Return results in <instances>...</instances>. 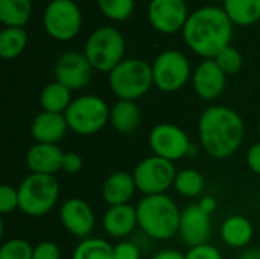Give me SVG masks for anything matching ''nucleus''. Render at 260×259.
<instances>
[{"mask_svg": "<svg viewBox=\"0 0 260 259\" xmlns=\"http://www.w3.org/2000/svg\"><path fill=\"white\" fill-rule=\"evenodd\" d=\"M190 76L189 60L178 50L161 52L152 64L154 85L166 93L178 92Z\"/></svg>", "mask_w": 260, "mask_h": 259, "instance_id": "10", "label": "nucleus"}, {"mask_svg": "<svg viewBox=\"0 0 260 259\" xmlns=\"http://www.w3.org/2000/svg\"><path fill=\"white\" fill-rule=\"evenodd\" d=\"M136 209L139 227L149 238L168 241L178 234L181 211L169 195H145Z\"/></svg>", "mask_w": 260, "mask_h": 259, "instance_id": "3", "label": "nucleus"}, {"mask_svg": "<svg viewBox=\"0 0 260 259\" xmlns=\"http://www.w3.org/2000/svg\"><path fill=\"white\" fill-rule=\"evenodd\" d=\"M67 130L69 125L66 116L59 113L40 111L30 124V136L35 143L58 145V142L66 136Z\"/></svg>", "mask_w": 260, "mask_h": 259, "instance_id": "18", "label": "nucleus"}, {"mask_svg": "<svg viewBox=\"0 0 260 259\" xmlns=\"http://www.w3.org/2000/svg\"><path fill=\"white\" fill-rule=\"evenodd\" d=\"M224 11L239 26H251L260 20V0H224Z\"/></svg>", "mask_w": 260, "mask_h": 259, "instance_id": "24", "label": "nucleus"}, {"mask_svg": "<svg viewBox=\"0 0 260 259\" xmlns=\"http://www.w3.org/2000/svg\"><path fill=\"white\" fill-rule=\"evenodd\" d=\"M247 165L248 168L260 176V142L251 145V148L247 153Z\"/></svg>", "mask_w": 260, "mask_h": 259, "instance_id": "37", "label": "nucleus"}, {"mask_svg": "<svg viewBox=\"0 0 260 259\" xmlns=\"http://www.w3.org/2000/svg\"><path fill=\"white\" fill-rule=\"evenodd\" d=\"M186 259H222V255L215 246L206 243L201 246L190 247L186 253Z\"/></svg>", "mask_w": 260, "mask_h": 259, "instance_id": "34", "label": "nucleus"}, {"mask_svg": "<svg viewBox=\"0 0 260 259\" xmlns=\"http://www.w3.org/2000/svg\"><path fill=\"white\" fill-rule=\"evenodd\" d=\"M183 35L193 52L206 60H213L224 47L230 46L233 23L224 9L204 6L189 15Z\"/></svg>", "mask_w": 260, "mask_h": 259, "instance_id": "2", "label": "nucleus"}, {"mask_svg": "<svg viewBox=\"0 0 260 259\" xmlns=\"http://www.w3.org/2000/svg\"><path fill=\"white\" fill-rule=\"evenodd\" d=\"M210 232H212L210 215L204 212L198 205H190L181 211L178 235L187 246L195 247V246L206 244L207 240L210 238Z\"/></svg>", "mask_w": 260, "mask_h": 259, "instance_id": "15", "label": "nucleus"}, {"mask_svg": "<svg viewBox=\"0 0 260 259\" xmlns=\"http://www.w3.org/2000/svg\"><path fill=\"white\" fill-rule=\"evenodd\" d=\"M18 209L29 217H43L49 214L59 198V185L55 176L29 174L20 183Z\"/></svg>", "mask_w": 260, "mask_h": 259, "instance_id": "4", "label": "nucleus"}, {"mask_svg": "<svg viewBox=\"0 0 260 259\" xmlns=\"http://www.w3.org/2000/svg\"><path fill=\"white\" fill-rule=\"evenodd\" d=\"M84 166V160L78 153H64L62 171L67 174H78Z\"/></svg>", "mask_w": 260, "mask_h": 259, "instance_id": "36", "label": "nucleus"}, {"mask_svg": "<svg viewBox=\"0 0 260 259\" xmlns=\"http://www.w3.org/2000/svg\"><path fill=\"white\" fill-rule=\"evenodd\" d=\"M257 131H259V136H260V121H259V125H257Z\"/></svg>", "mask_w": 260, "mask_h": 259, "instance_id": "42", "label": "nucleus"}, {"mask_svg": "<svg viewBox=\"0 0 260 259\" xmlns=\"http://www.w3.org/2000/svg\"><path fill=\"white\" fill-rule=\"evenodd\" d=\"M110 87L123 101H136L148 93L154 84L152 66L143 60H123L110 72Z\"/></svg>", "mask_w": 260, "mask_h": 259, "instance_id": "5", "label": "nucleus"}, {"mask_svg": "<svg viewBox=\"0 0 260 259\" xmlns=\"http://www.w3.org/2000/svg\"><path fill=\"white\" fill-rule=\"evenodd\" d=\"M204 185H206L204 177L198 169L184 168L181 171H177L174 188L180 195L187 197V198L198 197L204 191Z\"/></svg>", "mask_w": 260, "mask_h": 259, "instance_id": "27", "label": "nucleus"}, {"mask_svg": "<svg viewBox=\"0 0 260 259\" xmlns=\"http://www.w3.org/2000/svg\"><path fill=\"white\" fill-rule=\"evenodd\" d=\"M152 259H186V255H183L178 250L165 249V250H160L158 253H155Z\"/></svg>", "mask_w": 260, "mask_h": 259, "instance_id": "39", "label": "nucleus"}, {"mask_svg": "<svg viewBox=\"0 0 260 259\" xmlns=\"http://www.w3.org/2000/svg\"><path fill=\"white\" fill-rule=\"evenodd\" d=\"M104 231L113 238H123L133 234V231L139 226L137 221V209L128 205L110 206L102 218Z\"/></svg>", "mask_w": 260, "mask_h": 259, "instance_id": "19", "label": "nucleus"}, {"mask_svg": "<svg viewBox=\"0 0 260 259\" xmlns=\"http://www.w3.org/2000/svg\"><path fill=\"white\" fill-rule=\"evenodd\" d=\"M134 0H98V6L105 17L114 21H123L134 12Z\"/></svg>", "mask_w": 260, "mask_h": 259, "instance_id": "29", "label": "nucleus"}, {"mask_svg": "<svg viewBox=\"0 0 260 259\" xmlns=\"http://www.w3.org/2000/svg\"><path fill=\"white\" fill-rule=\"evenodd\" d=\"M148 142L154 156H158L171 162L187 157L192 145L184 130L168 122L155 125L149 133Z\"/></svg>", "mask_w": 260, "mask_h": 259, "instance_id": "11", "label": "nucleus"}, {"mask_svg": "<svg viewBox=\"0 0 260 259\" xmlns=\"http://www.w3.org/2000/svg\"><path fill=\"white\" fill-rule=\"evenodd\" d=\"M32 259H61V250L52 241H41L34 247Z\"/></svg>", "mask_w": 260, "mask_h": 259, "instance_id": "35", "label": "nucleus"}, {"mask_svg": "<svg viewBox=\"0 0 260 259\" xmlns=\"http://www.w3.org/2000/svg\"><path fill=\"white\" fill-rule=\"evenodd\" d=\"M140 249L131 241H120L113 246V259H140Z\"/></svg>", "mask_w": 260, "mask_h": 259, "instance_id": "33", "label": "nucleus"}, {"mask_svg": "<svg viewBox=\"0 0 260 259\" xmlns=\"http://www.w3.org/2000/svg\"><path fill=\"white\" fill-rule=\"evenodd\" d=\"M91 69L85 53L66 52L55 63V78L67 89L79 90L88 84Z\"/></svg>", "mask_w": 260, "mask_h": 259, "instance_id": "13", "label": "nucleus"}, {"mask_svg": "<svg viewBox=\"0 0 260 259\" xmlns=\"http://www.w3.org/2000/svg\"><path fill=\"white\" fill-rule=\"evenodd\" d=\"M72 259H113V246L102 238H85L73 250Z\"/></svg>", "mask_w": 260, "mask_h": 259, "instance_id": "28", "label": "nucleus"}, {"mask_svg": "<svg viewBox=\"0 0 260 259\" xmlns=\"http://www.w3.org/2000/svg\"><path fill=\"white\" fill-rule=\"evenodd\" d=\"M198 134L204 151L216 160H224L232 157L244 142V119L230 107L212 105L200 118Z\"/></svg>", "mask_w": 260, "mask_h": 259, "instance_id": "1", "label": "nucleus"}, {"mask_svg": "<svg viewBox=\"0 0 260 259\" xmlns=\"http://www.w3.org/2000/svg\"><path fill=\"white\" fill-rule=\"evenodd\" d=\"M84 53L93 69L110 73L123 61L125 40L114 27H99L88 37Z\"/></svg>", "mask_w": 260, "mask_h": 259, "instance_id": "6", "label": "nucleus"}, {"mask_svg": "<svg viewBox=\"0 0 260 259\" xmlns=\"http://www.w3.org/2000/svg\"><path fill=\"white\" fill-rule=\"evenodd\" d=\"M148 15L151 24L161 34H175L184 29L189 18L184 0H151Z\"/></svg>", "mask_w": 260, "mask_h": 259, "instance_id": "12", "label": "nucleus"}, {"mask_svg": "<svg viewBox=\"0 0 260 259\" xmlns=\"http://www.w3.org/2000/svg\"><path fill=\"white\" fill-rule=\"evenodd\" d=\"M198 153V150H197V145H190V150H189V156H193V154H197Z\"/></svg>", "mask_w": 260, "mask_h": 259, "instance_id": "41", "label": "nucleus"}, {"mask_svg": "<svg viewBox=\"0 0 260 259\" xmlns=\"http://www.w3.org/2000/svg\"><path fill=\"white\" fill-rule=\"evenodd\" d=\"M27 44V34L23 27H5L0 32V56L3 60H14L24 50Z\"/></svg>", "mask_w": 260, "mask_h": 259, "instance_id": "26", "label": "nucleus"}, {"mask_svg": "<svg viewBox=\"0 0 260 259\" xmlns=\"http://www.w3.org/2000/svg\"><path fill=\"white\" fill-rule=\"evenodd\" d=\"M213 60L216 61V64L221 67V70L225 75H236L238 72H241L244 66V58L241 52L232 46L224 47Z\"/></svg>", "mask_w": 260, "mask_h": 259, "instance_id": "30", "label": "nucleus"}, {"mask_svg": "<svg viewBox=\"0 0 260 259\" xmlns=\"http://www.w3.org/2000/svg\"><path fill=\"white\" fill-rule=\"evenodd\" d=\"M254 227L251 221L244 215H232L224 220L221 226L222 241L233 249L247 247L253 240Z\"/></svg>", "mask_w": 260, "mask_h": 259, "instance_id": "21", "label": "nucleus"}, {"mask_svg": "<svg viewBox=\"0 0 260 259\" xmlns=\"http://www.w3.org/2000/svg\"><path fill=\"white\" fill-rule=\"evenodd\" d=\"M142 122L140 108L136 101L119 99L110 111V124L113 128L122 134H129L139 128Z\"/></svg>", "mask_w": 260, "mask_h": 259, "instance_id": "22", "label": "nucleus"}, {"mask_svg": "<svg viewBox=\"0 0 260 259\" xmlns=\"http://www.w3.org/2000/svg\"><path fill=\"white\" fill-rule=\"evenodd\" d=\"M32 12L30 0H0V20L6 27H23Z\"/></svg>", "mask_w": 260, "mask_h": 259, "instance_id": "25", "label": "nucleus"}, {"mask_svg": "<svg viewBox=\"0 0 260 259\" xmlns=\"http://www.w3.org/2000/svg\"><path fill=\"white\" fill-rule=\"evenodd\" d=\"M59 220L66 231L79 238H87L94 229V212L82 198H69L61 205Z\"/></svg>", "mask_w": 260, "mask_h": 259, "instance_id": "14", "label": "nucleus"}, {"mask_svg": "<svg viewBox=\"0 0 260 259\" xmlns=\"http://www.w3.org/2000/svg\"><path fill=\"white\" fill-rule=\"evenodd\" d=\"M198 206H200L204 212H207L209 215H212V214L215 212L216 206H218V202H216V198H215V197L207 195V197H203V198L200 200Z\"/></svg>", "mask_w": 260, "mask_h": 259, "instance_id": "38", "label": "nucleus"}, {"mask_svg": "<svg viewBox=\"0 0 260 259\" xmlns=\"http://www.w3.org/2000/svg\"><path fill=\"white\" fill-rule=\"evenodd\" d=\"M34 247L20 238L8 240L0 247V259H32Z\"/></svg>", "mask_w": 260, "mask_h": 259, "instance_id": "31", "label": "nucleus"}, {"mask_svg": "<svg viewBox=\"0 0 260 259\" xmlns=\"http://www.w3.org/2000/svg\"><path fill=\"white\" fill-rule=\"evenodd\" d=\"M175 176L177 169L174 162L158 156H151L140 160L133 171L136 186L145 195L166 194V191L174 186Z\"/></svg>", "mask_w": 260, "mask_h": 259, "instance_id": "8", "label": "nucleus"}, {"mask_svg": "<svg viewBox=\"0 0 260 259\" xmlns=\"http://www.w3.org/2000/svg\"><path fill=\"white\" fill-rule=\"evenodd\" d=\"M64 153L53 143H35L26 153V165L32 174L55 176L62 169Z\"/></svg>", "mask_w": 260, "mask_h": 259, "instance_id": "17", "label": "nucleus"}, {"mask_svg": "<svg viewBox=\"0 0 260 259\" xmlns=\"http://www.w3.org/2000/svg\"><path fill=\"white\" fill-rule=\"evenodd\" d=\"M225 73L215 60H204L195 70L193 89L195 93L206 101L219 98L225 89Z\"/></svg>", "mask_w": 260, "mask_h": 259, "instance_id": "16", "label": "nucleus"}, {"mask_svg": "<svg viewBox=\"0 0 260 259\" xmlns=\"http://www.w3.org/2000/svg\"><path fill=\"white\" fill-rule=\"evenodd\" d=\"M137 186L131 172L116 171L113 172L102 186V197L110 206L128 205V202L134 197Z\"/></svg>", "mask_w": 260, "mask_h": 259, "instance_id": "20", "label": "nucleus"}, {"mask_svg": "<svg viewBox=\"0 0 260 259\" xmlns=\"http://www.w3.org/2000/svg\"><path fill=\"white\" fill-rule=\"evenodd\" d=\"M239 259H260V249H247Z\"/></svg>", "mask_w": 260, "mask_h": 259, "instance_id": "40", "label": "nucleus"}, {"mask_svg": "<svg viewBox=\"0 0 260 259\" xmlns=\"http://www.w3.org/2000/svg\"><path fill=\"white\" fill-rule=\"evenodd\" d=\"M40 104L43 107V111L64 114L72 104V90L58 81L50 82L41 90Z\"/></svg>", "mask_w": 260, "mask_h": 259, "instance_id": "23", "label": "nucleus"}, {"mask_svg": "<svg viewBox=\"0 0 260 259\" xmlns=\"http://www.w3.org/2000/svg\"><path fill=\"white\" fill-rule=\"evenodd\" d=\"M108 104L94 95L79 96L72 101L64 113L69 128L81 136H90L101 131L110 121Z\"/></svg>", "mask_w": 260, "mask_h": 259, "instance_id": "7", "label": "nucleus"}, {"mask_svg": "<svg viewBox=\"0 0 260 259\" xmlns=\"http://www.w3.org/2000/svg\"><path fill=\"white\" fill-rule=\"evenodd\" d=\"M43 23L52 38L67 41L78 35L82 15L73 0H52L44 9Z\"/></svg>", "mask_w": 260, "mask_h": 259, "instance_id": "9", "label": "nucleus"}, {"mask_svg": "<svg viewBox=\"0 0 260 259\" xmlns=\"http://www.w3.org/2000/svg\"><path fill=\"white\" fill-rule=\"evenodd\" d=\"M18 206H20L18 189L9 185H2L0 186V214L2 215L11 214L12 211L18 209Z\"/></svg>", "mask_w": 260, "mask_h": 259, "instance_id": "32", "label": "nucleus"}]
</instances>
